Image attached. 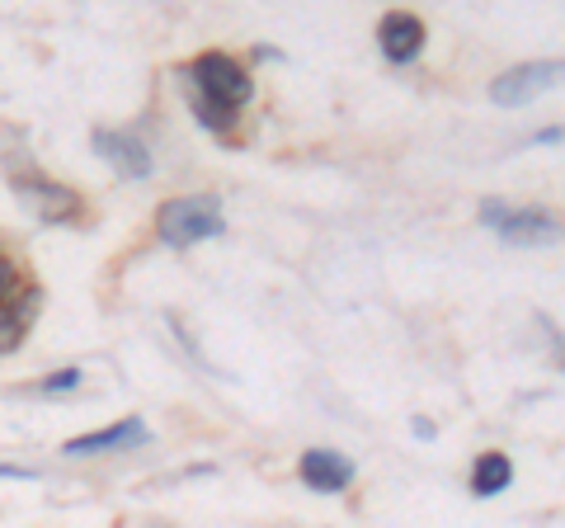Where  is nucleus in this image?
<instances>
[{
  "label": "nucleus",
  "mask_w": 565,
  "mask_h": 528,
  "mask_svg": "<svg viewBox=\"0 0 565 528\" xmlns=\"http://www.w3.org/2000/svg\"><path fill=\"white\" fill-rule=\"evenodd\" d=\"M156 226H161V241L184 251V245H199L207 236H222L226 232V218H222V203L212 193H189V199H170L161 213H156Z\"/></svg>",
  "instance_id": "obj_1"
},
{
  "label": "nucleus",
  "mask_w": 565,
  "mask_h": 528,
  "mask_svg": "<svg viewBox=\"0 0 565 528\" xmlns=\"http://www.w3.org/2000/svg\"><path fill=\"white\" fill-rule=\"evenodd\" d=\"M377 43L386 52V62H415L419 57V47H424V24L415 20V14H386L382 29H377Z\"/></svg>",
  "instance_id": "obj_6"
},
{
  "label": "nucleus",
  "mask_w": 565,
  "mask_h": 528,
  "mask_svg": "<svg viewBox=\"0 0 565 528\" xmlns=\"http://www.w3.org/2000/svg\"><path fill=\"white\" fill-rule=\"evenodd\" d=\"M193 95L222 114H236L241 104L250 99V76H245L241 62L226 57V52H203V57L193 62Z\"/></svg>",
  "instance_id": "obj_2"
},
{
  "label": "nucleus",
  "mask_w": 565,
  "mask_h": 528,
  "mask_svg": "<svg viewBox=\"0 0 565 528\" xmlns=\"http://www.w3.org/2000/svg\"><path fill=\"white\" fill-rule=\"evenodd\" d=\"M514 482V463L504 453H481L471 467V490L476 496H500V490Z\"/></svg>",
  "instance_id": "obj_11"
},
{
  "label": "nucleus",
  "mask_w": 565,
  "mask_h": 528,
  "mask_svg": "<svg viewBox=\"0 0 565 528\" xmlns=\"http://www.w3.org/2000/svg\"><path fill=\"white\" fill-rule=\"evenodd\" d=\"M14 189H20V199H24V203H29L43 222H66V218H76V213H81L76 193L62 189V184H47V180H20Z\"/></svg>",
  "instance_id": "obj_7"
},
{
  "label": "nucleus",
  "mask_w": 565,
  "mask_h": 528,
  "mask_svg": "<svg viewBox=\"0 0 565 528\" xmlns=\"http://www.w3.org/2000/svg\"><path fill=\"white\" fill-rule=\"evenodd\" d=\"M556 81H561V62H556V57H552V62H523V66L504 72L500 81L490 85V99H494V104H509V109H519V104L546 95Z\"/></svg>",
  "instance_id": "obj_3"
},
{
  "label": "nucleus",
  "mask_w": 565,
  "mask_h": 528,
  "mask_svg": "<svg viewBox=\"0 0 565 528\" xmlns=\"http://www.w3.org/2000/svg\"><path fill=\"white\" fill-rule=\"evenodd\" d=\"M486 222L500 226V236L509 245H546V241H556V218H546L542 208H523V213H504L500 203H486L481 208Z\"/></svg>",
  "instance_id": "obj_4"
},
{
  "label": "nucleus",
  "mask_w": 565,
  "mask_h": 528,
  "mask_svg": "<svg viewBox=\"0 0 565 528\" xmlns=\"http://www.w3.org/2000/svg\"><path fill=\"white\" fill-rule=\"evenodd\" d=\"M147 439V425L141 420H118L114 430H99V434H85V439H71L62 448L66 457H85V453H109V448H128V444H141Z\"/></svg>",
  "instance_id": "obj_9"
},
{
  "label": "nucleus",
  "mask_w": 565,
  "mask_h": 528,
  "mask_svg": "<svg viewBox=\"0 0 565 528\" xmlns=\"http://www.w3.org/2000/svg\"><path fill=\"white\" fill-rule=\"evenodd\" d=\"M302 482L311 490H344L353 482V463L334 448H311L302 453Z\"/></svg>",
  "instance_id": "obj_8"
},
{
  "label": "nucleus",
  "mask_w": 565,
  "mask_h": 528,
  "mask_svg": "<svg viewBox=\"0 0 565 528\" xmlns=\"http://www.w3.org/2000/svg\"><path fill=\"white\" fill-rule=\"evenodd\" d=\"M14 288H20V270H14L10 260H0V307L14 297Z\"/></svg>",
  "instance_id": "obj_12"
},
{
  "label": "nucleus",
  "mask_w": 565,
  "mask_h": 528,
  "mask_svg": "<svg viewBox=\"0 0 565 528\" xmlns=\"http://www.w3.org/2000/svg\"><path fill=\"white\" fill-rule=\"evenodd\" d=\"M39 303H43V293L29 288L24 303H14V297H10V303L0 307V355L20 349V340L29 336V326H33V316H39Z\"/></svg>",
  "instance_id": "obj_10"
},
{
  "label": "nucleus",
  "mask_w": 565,
  "mask_h": 528,
  "mask_svg": "<svg viewBox=\"0 0 565 528\" xmlns=\"http://www.w3.org/2000/svg\"><path fill=\"white\" fill-rule=\"evenodd\" d=\"M95 151H99L118 175H132V180H147V175H151V156H147V147H141L137 137H128V133L99 128V133H95Z\"/></svg>",
  "instance_id": "obj_5"
},
{
  "label": "nucleus",
  "mask_w": 565,
  "mask_h": 528,
  "mask_svg": "<svg viewBox=\"0 0 565 528\" xmlns=\"http://www.w3.org/2000/svg\"><path fill=\"white\" fill-rule=\"evenodd\" d=\"M76 382H81V368H62V373H52V378L43 382V392H71Z\"/></svg>",
  "instance_id": "obj_13"
}]
</instances>
